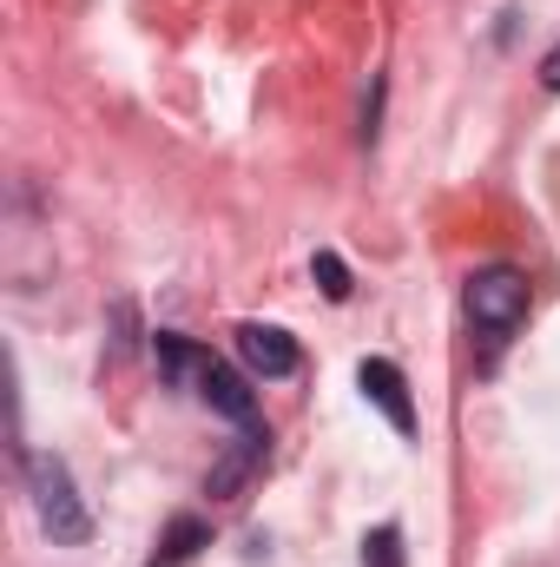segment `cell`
Masks as SVG:
<instances>
[{"mask_svg":"<svg viewBox=\"0 0 560 567\" xmlns=\"http://www.w3.org/2000/svg\"><path fill=\"white\" fill-rule=\"evenodd\" d=\"M468 323L481 330V337H515L521 330V317H528V278L515 271V265H488V271H475L468 278Z\"/></svg>","mask_w":560,"mask_h":567,"instance_id":"2","label":"cell"},{"mask_svg":"<svg viewBox=\"0 0 560 567\" xmlns=\"http://www.w3.org/2000/svg\"><path fill=\"white\" fill-rule=\"evenodd\" d=\"M205 542H211V528H205V522H198V515H178V522H172V528H165V542H158V561H165V567L191 561V555H198V548H205Z\"/></svg>","mask_w":560,"mask_h":567,"instance_id":"7","label":"cell"},{"mask_svg":"<svg viewBox=\"0 0 560 567\" xmlns=\"http://www.w3.org/2000/svg\"><path fill=\"white\" fill-rule=\"evenodd\" d=\"M191 396L211 403L225 423H258V396H251V383H245L225 357H211V350H205V363H198V377H191Z\"/></svg>","mask_w":560,"mask_h":567,"instance_id":"3","label":"cell"},{"mask_svg":"<svg viewBox=\"0 0 560 567\" xmlns=\"http://www.w3.org/2000/svg\"><path fill=\"white\" fill-rule=\"evenodd\" d=\"M27 488H33V515H40V528H46L60 548H80V542L93 535V515H86V502H80V488H73L66 455H53V449L27 455Z\"/></svg>","mask_w":560,"mask_h":567,"instance_id":"1","label":"cell"},{"mask_svg":"<svg viewBox=\"0 0 560 567\" xmlns=\"http://www.w3.org/2000/svg\"><path fill=\"white\" fill-rule=\"evenodd\" d=\"M265 455H271V429L265 423H238V442L211 462V475H205V495H238L258 468H265Z\"/></svg>","mask_w":560,"mask_h":567,"instance_id":"4","label":"cell"},{"mask_svg":"<svg viewBox=\"0 0 560 567\" xmlns=\"http://www.w3.org/2000/svg\"><path fill=\"white\" fill-rule=\"evenodd\" d=\"M541 86H548V93H560V47L541 60Z\"/></svg>","mask_w":560,"mask_h":567,"instance_id":"10","label":"cell"},{"mask_svg":"<svg viewBox=\"0 0 560 567\" xmlns=\"http://www.w3.org/2000/svg\"><path fill=\"white\" fill-rule=\"evenodd\" d=\"M356 383H363V396L390 416L396 435H409L416 429V403H409V383H403V370L390 363V357H363V370H356Z\"/></svg>","mask_w":560,"mask_h":567,"instance_id":"5","label":"cell"},{"mask_svg":"<svg viewBox=\"0 0 560 567\" xmlns=\"http://www.w3.org/2000/svg\"><path fill=\"white\" fill-rule=\"evenodd\" d=\"M310 271H317V284H323V297H330V303H343V297H350V265H343L336 251H317V265H310Z\"/></svg>","mask_w":560,"mask_h":567,"instance_id":"8","label":"cell"},{"mask_svg":"<svg viewBox=\"0 0 560 567\" xmlns=\"http://www.w3.org/2000/svg\"><path fill=\"white\" fill-rule=\"evenodd\" d=\"M363 567H403V528H376L363 542Z\"/></svg>","mask_w":560,"mask_h":567,"instance_id":"9","label":"cell"},{"mask_svg":"<svg viewBox=\"0 0 560 567\" xmlns=\"http://www.w3.org/2000/svg\"><path fill=\"white\" fill-rule=\"evenodd\" d=\"M238 357L251 377H297V363H303L290 330H278V323H238Z\"/></svg>","mask_w":560,"mask_h":567,"instance_id":"6","label":"cell"}]
</instances>
